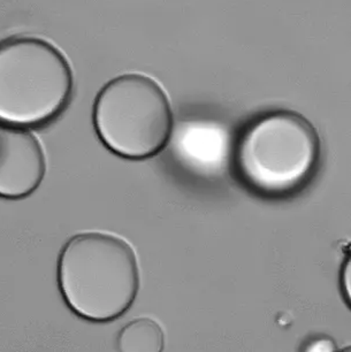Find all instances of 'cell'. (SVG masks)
Here are the masks:
<instances>
[{"label":"cell","mask_w":351,"mask_h":352,"mask_svg":"<svg viewBox=\"0 0 351 352\" xmlns=\"http://www.w3.org/2000/svg\"><path fill=\"white\" fill-rule=\"evenodd\" d=\"M136 252L123 237L80 232L67 241L58 259V285L76 316L109 322L133 307L140 290Z\"/></svg>","instance_id":"1"},{"label":"cell","mask_w":351,"mask_h":352,"mask_svg":"<svg viewBox=\"0 0 351 352\" xmlns=\"http://www.w3.org/2000/svg\"><path fill=\"white\" fill-rule=\"evenodd\" d=\"M233 158L237 175L251 190L280 197L311 180L321 158V142L306 116L277 109L246 124Z\"/></svg>","instance_id":"2"},{"label":"cell","mask_w":351,"mask_h":352,"mask_svg":"<svg viewBox=\"0 0 351 352\" xmlns=\"http://www.w3.org/2000/svg\"><path fill=\"white\" fill-rule=\"evenodd\" d=\"M74 75L66 56L35 36L0 42V124L39 127L66 109Z\"/></svg>","instance_id":"3"},{"label":"cell","mask_w":351,"mask_h":352,"mask_svg":"<svg viewBox=\"0 0 351 352\" xmlns=\"http://www.w3.org/2000/svg\"><path fill=\"white\" fill-rule=\"evenodd\" d=\"M92 121L103 144L130 160L159 155L174 129L169 96L158 82L140 73L116 76L100 89Z\"/></svg>","instance_id":"4"},{"label":"cell","mask_w":351,"mask_h":352,"mask_svg":"<svg viewBox=\"0 0 351 352\" xmlns=\"http://www.w3.org/2000/svg\"><path fill=\"white\" fill-rule=\"evenodd\" d=\"M46 167L45 152L34 133L0 124V197L22 199L34 194Z\"/></svg>","instance_id":"5"},{"label":"cell","mask_w":351,"mask_h":352,"mask_svg":"<svg viewBox=\"0 0 351 352\" xmlns=\"http://www.w3.org/2000/svg\"><path fill=\"white\" fill-rule=\"evenodd\" d=\"M116 349L119 352H164L165 333L151 318H137L120 329Z\"/></svg>","instance_id":"6"},{"label":"cell","mask_w":351,"mask_h":352,"mask_svg":"<svg viewBox=\"0 0 351 352\" xmlns=\"http://www.w3.org/2000/svg\"><path fill=\"white\" fill-rule=\"evenodd\" d=\"M337 348L333 338L323 335H317L306 340L299 352H337Z\"/></svg>","instance_id":"7"},{"label":"cell","mask_w":351,"mask_h":352,"mask_svg":"<svg viewBox=\"0 0 351 352\" xmlns=\"http://www.w3.org/2000/svg\"><path fill=\"white\" fill-rule=\"evenodd\" d=\"M337 352H351V346L350 345H347L344 348L337 349Z\"/></svg>","instance_id":"8"}]
</instances>
